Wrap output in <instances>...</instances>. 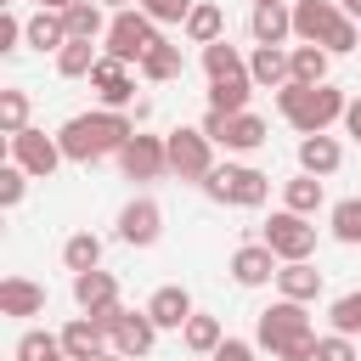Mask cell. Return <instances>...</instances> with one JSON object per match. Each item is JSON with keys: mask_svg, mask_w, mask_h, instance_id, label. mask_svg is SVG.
Instances as JSON below:
<instances>
[{"mask_svg": "<svg viewBox=\"0 0 361 361\" xmlns=\"http://www.w3.org/2000/svg\"><path fill=\"white\" fill-rule=\"evenodd\" d=\"M135 135V118L118 113V107H96V113H73L56 141L68 152V164H102V158H118V147Z\"/></svg>", "mask_w": 361, "mask_h": 361, "instance_id": "1", "label": "cell"}, {"mask_svg": "<svg viewBox=\"0 0 361 361\" xmlns=\"http://www.w3.org/2000/svg\"><path fill=\"white\" fill-rule=\"evenodd\" d=\"M68 39H73V34H68L62 11H45V6H39V11L28 17V45H34V51H51V56H56Z\"/></svg>", "mask_w": 361, "mask_h": 361, "instance_id": "26", "label": "cell"}, {"mask_svg": "<svg viewBox=\"0 0 361 361\" xmlns=\"http://www.w3.org/2000/svg\"><path fill=\"white\" fill-rule=\"evenodd\" d=\"M248 96H254V79H248V73L209 85V107H214V113H248Z\"/></svg>", "mask_w": 361, "mask_h": 361, "instance_id": "33", "label": "cell"}, {"mask_svg": "<svg viewBox=\"0 0 361 361\" xmlns=\"http://www.w3.org/2000/svg\"><path fill=\"white\" fill-rule=\"evenodd\" d=\"M254 350H259V344H248V338H220V350H214L209 361H254Z\"/></svg>", "mask_w": 361, "mask_h": 361, "instance_id": "42", "label": "cell"}, {"mask_svg": "<svg viewBox=\"0 0 361 361\" xmlns=\"http://www.w3.org/2000/svg\"><path fill=\"white\" fill-rule=\"evenodd\" d=\"M203 73H209V85L214 79H237V73H248V56L231 39H214V45H203Z\"/></svg>", "mask_w": 361, "mask_h": 361, "instance_id": "30", "label": "cell"}, {"mask_svg": "<svg viewBox=\"0 0 361 361\" xmlns=\"http://www.w3.org/2000/svg\"><path fill=\"white\" fill-rule=\"evenodd\" d=\"M338 164H344V147H338L327 130H322V135H299V169H305V175H322V180H327V175H338Z\"/></svg>", "mask_w": 361, "mask_h": 361, "instance_id": "19", "label": "cell"}, {"mask_svg": "<svg viewBox=\"0 0 361 361\" xmlns=\"http://www.w3.org/2000/svg\"><path fill=\"white\" fill-rule=\"evenodd\" d=\"M248 79H254L259 90H282V85L293 79L288 51H282V45H254V56H248Z\"/></svg>", "mask_w": 361, "mask_h": 361, "instance_id": "22", "label": "cell"}, {"mask_svg": "<svg viewBox=\"0 0 361 361\" xmlns=\"http://www.w3.org/2000/svg\"><path fill=\"white\" fill-rule=\"evenodd\" d=\"M333 237L350 243V248L361 243V197H338L333 203Z\"/></svg>", "mask_w": 361, "mask_h": 361, "instance_id": "37", "label": "cell"}, {"mask_svg": "<svg viewBox=\"0 0 361 361\" xmlns=\"http://www.w3.org/2000/svg\"><path fill=\"white\" fill-rule=\"evenodd\" d=\"M62 265L79 276V271H96L102 265V237L96 231H73L68 243H62Z\"/></svg>", "mask_w": 361, "mask_h": 361, "instance_id": "35", "label": "cell"}, {"mask_svg": "<svg viewBox=\"0 0 361 361\" xmlns=\"http://www.w3.org/2000/svg\"><path fill=\"white\" fill-rule=\"evenodd\" d=\"M118 237H124L130 248H152V243L164 237V209H158L152 197H130V203L118 209Z\"/></svg>", "mask_w": 361, "mask_h": 361, "instance_id": "13", "label": "cell"}, {"mask_svg": "<svg viewBox=\"0 0 361 361\" xmlns=\"http://www.w3.org/2000/svg\"><path fill=\"white\" fill-rule=\"evenodd\" d=\"M135 68H141V79H147V85H169V79H180V68H186V62H180V45L158 39V45H152Z\"/></svg>", "mask_w": 361, "mask_h": 361, "instance_id": "27", "label": "cell"}, {"mask_svg": "<svg viewBox=\"0 0 361 361\" xmlns=\"http://www.w3.org/2000/svg\"><path fill=\"white\" fill-rule=\"evenodd\" d=\"M164 147H169V175H180V180H209V169H214V141L203 135V124H175L169 135H164Z\"/></svg>", "mask_w": 361, "mask_h": 361, "instance_id": "6", "label": "cell"}, {"mask_svg": "<svg viewBox=\"0 0 361 361\" xmlns=\"http://www.w3.org/2000/svg\"><path fill=\"white\" fill-rule=\"evenodd\" d=\"M344 6L338 0H293V39L305 45H327V34L338 28Z\"/></svg>", "mask_w": 361, "mask_h": 361, "instance_id": "14", "label": "cell"}, {"mask_svg": "<svg viewBox=\"0 0 361 361\" xmlns=\"http://www.w3.org/2000/svg\"><path fill=\"white\" fill-rule=\"evenodd\" d=\"M203 135L214 147H226V152H259L271 141V130H265L259 113H214V107L203 113Z\"/></svg>", "mask_w": 361, "mask_h": 361, "instance_id": "8", "label": "cell"}, {"mask_svg": "<svg viewBox=\"0 0 361 361\" xmlns=\"http://www.w3.org/2000/svg\"><path fill=\"white\" fill-rule=\"evenodd\" d=\"M158 39H164V34H158V23H152L141 6H124V11H113L107 34H102V56H118V62H130V68H135Z\"/></svg>", "mask_w": 361, "mask_h": 361, "instance_id": "5", "label": "cell"}, {"mask_svg": "<svg viewBox=\"0 0 361 361\" xmlns=\"http://www.w3.org/2000/svg\"><path fill=\"white\" fill-rule=\"evenodd\" d=\"M276 107H282V118H288L299 135H322L327 124L344 118L350 96L333 90V85H299V79H288V85L276 90Z\"/></svg>", "mask_w": 361, "mask_h": 361, "instance_id": "3", "label": "cell"}, {"mask_svg": "<svg viewBox=\"0 0 361 361\" xmlns=\"http://www.w3.org/2000/svg\"><path fill=\"white\" fill-rule=\"evenodd\" d=\"M62 23H68L73 39H102L113 17H102V0H73V6L62 11Z\"/></svg>", "mask_w": 361, "mask_h": 361, "instance_id": "29", "label": "cell"}, {"mask_svg": "<svg viewBox=\"0 0 361 361\" xmlns=\"http://www.w3.org/2000/svg\"><path fill=\"white\" fill-rule=\"evenodd\" d=\"M254 344L271 350V361H310L316 355V327H310V316H305L299 299H276V305L259 310Z\"/></svg>", "mask_w": 361, "mask_h": 361, "instance_id": "2", "label": "cell"}, {"mask_svg": "<svg viewBox=\"0 0 361 361\" xmlns=\"http://www.w3.org/2000/svg\"><path fill=\"white\" fill-rule=\"evenodd\" d=\"M180 28H186V39H192V45H214V39H226V11H220L214 0H197V6H192V17H186Z\"/></svg>", "mask_w": 361, "mask_h": 361, "instance_id": "25", "label": "cell"}, {"mask_svg": "<svg viewBox=\"0 0 361 361\" xmlns=\"http://www.w3.org/2000/svg\"><path fill=\"white\" fill-rule=\"evenodd\" d=\"M135 6H141V11H147V17L158 23V28H164V23H186L197 0H135Z\"/></svg>", "mask_w": 361, "mask_h": 361, "instance_id": "40", "label": "cell"}, {"mask_svg": "<svg viewBox=\"0 0 361 361\" xmlns=\"http://www.w3.org/2000/svg\"><path fill=\"white\" fill-rule=\"evenodd\" d=\"M327 62H333L327 45H305V39H299V45L288 51V68H293L299 85H327Z\"/></svg>", "mask_w": 361, "mask_h": 361, "instance_id": "28", "label": "cell"}, {"mask_svg": "<svg viewBox=\"0 0 361 361\" xmlns=\"http://www.w3.org/2000/svg\"><path fill=\"white\" fill-rule=\"evenodd\" d=\"M327 322H333V333H361V293H338L333 299V310H327Z\"/></svg>", "mask_w": 361, "mask_h": 361, "instance_id": "38", "label": "cell"}, {"mask_svg": "<svg viewBox=\"0 0 361 361\" xmlns=\"http://www.w3.org/2000/svg\"><path fill=\"white\" fill-rule=\"evenodd\" d=\"M96 62H102L96 39H68V45L56 51V73H62V79H90Z\"/></svg>", "mask_w": 361, "mask_h": 361, "instance_id": "32", "label": "cell"}, {"mask_svg": "<svg viewBox=\"0 0 361 361\" xmlns=\"http://www.w3.org/2000/svg\"><path fill=\"white\" fill-rule=\"evenodd\" d=\"M11 355H17V361H73V355L62 350V333H39V327H28Z\"/></svg>", "mask_w": 361, "mask_h": 361, "instance_id": "34", "label": "cell"}, {"mask_svg": "<svg viewBox=\"0 0 361 361\" xmlns=\"http://www.w3.org/2000/svg\"><path fill=\"white\" fill-rule=\"evenodd\" d=\"M220 338H226V327H220V316H209V310H192L186 327H180V344H186L192 355H214Z\"/></svg>", "mask_w": 361, "mask_h": 361, "instance_id": "24", "label": "cell"}, {"mask_svg": "<svg viewBox=\"0 0 361 361\" xmlns=\"http://www.w3.org/2000/svg\"><path fill=\"white\" fill-rule=\"evenodd\" d=\"M276 271H282V259H276L259 237L231 254V282H237V288H265V282H276Z\"/></svg>", "mask_w": 361, "mask_h": 361, "instance_id": "15", "label": "cell"}, {"mask_svg": "<svg viewBox=\"0 0 361 361\" xmlns=\"http://www.w3.org/2000/svg\"><path fill=\"white\" fill-rule=\"evenodd\" d=\"M96 361H130V355H118V350H102V355H96Z\"/></svg>", "mask_w": 361, "mask_h": 361, "instance_id": "46", "label": "cell"}, {"mask_svg": "<svg viewBox=\"0 0 361 361\" xmlns=\"http://www.w3.org/2000/svg\"><path fill=\"white\" fill-rule=\"evenodd\" d=\"M73 305H79L85 316H107V310L118 305V276L102 271V265H96V271H79V276H73Z\"/></svg>", "mask_w": 361, "mask_h": 361, "instance_id": "16", "label": "cell"}, {"mask_svg": "<svg viewBox=\"0 0 361 361\" xmlns=\"http://www.w3.org/2000/svg\"><path fill=\"white\" fill-rule=\"evenodd\" d=\"M102 6H113V11H124V6H135V0H102Z\"/></svg>", "mask_w": 361, "mask_h": 361, "instance_id": "47", "label": "cell"}, {"mask_svg": "<svg viewBox=\"0 0 361 361\" xmlns=\"http://www.w3.org/2000/svg\"><path fill=\"white\" fill-rule=\"evenodd\" d=\"M34 6H45V11H68L73 0H34Z\"/></svg>", "mask_w": 361, "mask_h": 361, "instance_id": "44", "label": "cell"}, {"mask_svg": "<svg viewBox=\"0 0 361 361\" xmlns=\"http://www.w3.org/2000/svg\"><path fill=\"white\" fill-rule=\"evenodd\" d=\"M17 130H28V90L23 85L0 90V135H17Z\"/></svg>", "mask_w": 361, "mask_h": 361, "instance_id": "36", "label": "cell"}, {"mask_svg": "<svg viewBox=\"0 0 361 361\" xmlns=\"http://www.w3.org/2000/svg\"><path fill=\"white\" fill-rule=\"evenodd\" d=\"M147 316L158 322V327H169V333H180L186 327V316H192V293L180 288V282H164L152 299H147Z\"/></svg>", "mask_w": 361, "mask_h": 361, "instance_id": "21", "label": "cell"}, {"mask_svg": "<svg viewBox=\"0 0 361 361\" xmlns=\"http://www.w3.org/2000/svg\"><path fill=\"white\" fill-rule=\"evenodd\" d=\"M203 192L214 203H226V209H259L271 197V175L254 169V164H214L209 180H203Z\"/></svg>", "mask_w": 361, "mask_h": 361, "instance_id": "4", "label": "cell"}, {"mask_svg": "<svg viewBox=\"0 0 361 361\" xmlns=\"http://www.w3.org/2000/svg\"><path fill=\"white\" fill-rule=\"evenodd\" d=\"M102 327H107V338H113V350L118 355H130V361H141V355H152V344H158V322L147 316V310H124V305H113L107 316H96Z\"/></svg>", "mask_w": 361, "mask_h": 361, "instance_id": "9", "label": "cell"}, {"mask_svg": "<svg viewBox=\"0 0 361 361\" xmlns=\"http://www.w3.org/2000/svg\"><path fill=\"white\" fill-rule=\"evenodd\" d=\"M248 34H254V45H282L293 34V0H259L248 11Z\"/></svg>", "mask_w": 361, "mask_h": 361, "instance_id": "17", "label": "cell"}, {"mask_svg": "<svg viewBox=\"0 0 361 361\" xmlns=\"http://www.w3.org/2000/svg\"><path fill=\"white\" fill-rule=\"evenodd\" d=\"M338 6H344V11H350V17L361 23V0H338Z\"/></svg>", "mask_w": 361, "mask_h": 361, "instance_id": "45", "label": "cell"}, {"mask_svg": "<svg viewBox=\"0 0 361 361\" xmlns=\"http://www.w3.org/2000/svg\"><path fill=\"white\" fill-rule=\"evenodd\" d=\"M90 90L102 96V107H118V113H130V102H135V73H130V62H118V56H102V62L90 68Z\"/></svg>", "mask_w": 361, "mask_h": 361, "instance_id": "12", "label": "cell"}, {"mask_svg": "<svg viewBox=\"0 0 361 361\" xmlns=\"http://www.w3.org/2000/svg\"><path fill=\"white\" fill-rule=\"evenodd\" d=\"M310 361H355V338L350 333H322Z\"/></svg>", "mask_w": 361, "mask_h": 361, "instance_id": "41", "label": "cell"}, {"mask_svg": "<svg viewBox=\"0 0 361 361\" xmlns=\"http://www.w3.org/2000/svg\"><path fill=\"white\" fill-rule=\"evenodd\" d=\"M6 147H11V164H23L34 180H51L56 175V164H68V152H62V141L56 135H45V130H17V135H6Z\"/></svg>", "mask_w": 361, "mask_h": 361, "instance_id": "10", "label": "cell"}, {"mask_svg": "<svg viewBox=\"0 0 361 361\" xmlns=\"http://www.w3.org/2000/svg\"><path fill=\"white\" fill-rule=\"evenodd\" d=\"M276 293H282V299H299V305H316V299H322V271H316L310 259H288V265L276 271Z\"/></svg>", "mask_w": 361, "mask_h": 361, "instance_id": "20", "label": "cell"}, {"mask_svg": "<svg viewBox=\"0 0 361 361\" xmlns=\"http://www.w3.org/2000/svg\"><path fill=\"white\" fill-rule=\"evenodd\" d=\"M118 169L130 175V180H158V175H169V147H164V135H130L124 147H118Z\"/></svg>", "mask_w": 361, "mask_h": 361, "instance_id": "11", "label": "cell"}, {"mask_svg": "<svg viewBox=\"0 0 361 361\" xmlns=\"http://www.w3.org/2000/svg\"><path fill=\"white\" fill-rule=\"evenodd\" d=\"M259 243L288 265V259H310L316 254V226L310 214H293V209H276L265 226H259Z\"/></svg>", "mask_w": 361, "mask_h": 361, "instance_id": "7", "label": "cell"}, {"mask_svg": "<svg viewBox=\"0 0 361 361\" xmlns=\"http://www.w3.org/2000/svg\"><path fill=\"white\" fill-rule=\"evenodd\" d=\"M62 350H68L73 361H96L102 350H113V338H107V327H102L96 316H85V310H79V316L62 327Z\"/></svg>", "mask_w": 361, "mask_h": 361, "instance_id": "18", "label": "cell"}, {"mask_svg": "<svg viewBox=\"0 0 361 361\" xmlns=\"http://www.w3.org/2000/svg\"><path fill=\"white\" fill-rule=\"evenodd\" d=\"M344 130H350V135H355V141H361V96H355V102H350V107H344Z\"/></svg>", "mask_w": 361, "mask_h": 361, "instance_id": "43", "label": "cell"}, {"mask_svg": "<svg viewBox=\"0 0 361 361\" xmlns=\"http://www.w3.org/2000/svg\"><path fill=\"white\" fill-rule=\"evenodd\" d=\"M322 203H327V192H322V175H305V169H299V175L282 186V209H293V214H316Z\"/></svg>", "mask_w": 361, "mask_h": 361, "instance_id": "31", "label": "cell"}, {"mask_svg": "<svg viewBox=\"0 0 361 361\" xmlns=\"http://www.w3.org/2000/svg\"><path fill=\"white\" fill-rule=\"evenodd\" d=\"M45 310V288L39 282H28V276H6L0 282V316H39Z\"/></svg>", "mask_w": 361, "mask_h": 361, "instance_id": "23", "label": "cell"}, {"mask_svg": "<svg viewBox=\"0 0 361 361\" xmlns=\"http://www.w3.org/2000/svg\"><path fill=\"white\" fill-rule=\"evenodd\" d=\"M28 180H34V175H28L23 164H11V158H6V169H0V209H17V203H23V192H28Z\"/></svg>", "mask_w": 361, "mask_h": 361, "instance_id": "39", "label": "cell"}, {"mask_svg": "<svg viewBox=\"0 0 361 361\" xmlns=\"http://www.w3.org/2000/svg\"><path fill=\"white\" fill-rule=\"evenodd\" d=\"M254 6H259V0H254Z\"/></svg>", "mask_w": 361, "mask_h": 361, "instance_id": "48", "label": "cell"}]
</instances>
